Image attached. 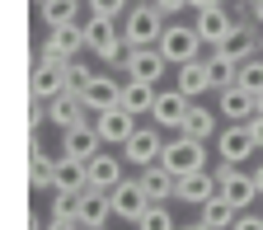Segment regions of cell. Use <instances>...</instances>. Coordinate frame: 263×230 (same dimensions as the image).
Listing matches in <instances>:
<instances>
[{"mask_svg": "<svg viewBox=\"0 0 263 230\" xmlns=\"http://www.w3.org/2000/svg\"><path fill=\"white\" fill-rule=\"evenodd\" d=\"M164 24L170 19L155 10V0H132V10L122 14V38H127V47H155Z\"/></svg>", "mask_w": 263, "mask_h": 230, "instance_id": "cell-1", "label": "cell"}, {"mask_svg": "<svg viewBox=\"0 0 263 230\" xmlns=\"http://www.w3.org/2000/svg\"><path fill=\"white\" fill-rule=\"evenodd\" d=\"M212 174H216V183H221V197L235 212H249L254 202H258V183H254V169L245 174V164H230V160H216L212 164Z\"/></svg>", "mask_w": 263, "mask_h": 230, "instance_id": "cell-2", "label": "cell"}, {"mask_svg": "<svg viewBox=\"0 0 263 230\" xmlns=\"http://www.w3.org/2000/svg\"><path fill=\"white\" fill-rule=\"evenodd\" d=\"M160 52H164V61H170V66H183V61H197V56H202V38H197V28L193 24H164V33H160V43H155Z\"/></svg>", "mask_w": 263, "mask_h": 230, "instance_id": "cell-3", "label": "cell"}, {"mask_svg": "<svg viewBox=\"0 0 263 230\" xmlns=\"http://www.w3.org/2000/svg\"><path fill=\"white\" fill-rule=\"evenodd\" d=\"M207 146L212 141H197L188 131H174V141H164V164H170L174 174H193V169H207Z\"/></svg>", "mask_w": 263, "mask_h": 230, "instance_id": "cell-4", "label": "cell"}, {"mask_svg": "<svg viewBox=\"0 0 263 230\" xmlns=\"http://www.w3.org/2000/svg\"><path fill=\"white\" fill-rule=\"evenodd\" d=\"M89 52V43H85V24H71V28H47V38H43V47H38V56H47V61H76V56H85Z\"/></svg>", "mask_w": 263, "mask_h": 230, "instance_id": "cell-5", "label": "cell"}, {"mask_svg": "<svg viewBox=\"0 0 263 230\" xmlns=\"http://www.w3.org/2000/svg\"><path fill=\"white\" fill-rule=\"evenodd\" d=\"M245 14L240 10H226V5H207V10H193V28H197V38H202L207 47L226 43L230 38V28H235Z\"/></svg>", "mask_w": 263, "mask_h": 230, "instance_id": "cell-6", "label": "cell"}, {"mask_svg": "<svg viewBox=\"0 0 263 230\" xmlns=\"http://www.w3.org/2000/svg\"><path fill=\"white\" fill-rule=\"evenodd\" d=\"M258 146H254V131H249V122H226L221 131H216V160H230V164H249V155H254Z\"/></svg>", "mask_w": 263, "mask_h": 230, "instance_id": "cell-7", "label": "cell"}, {"mask_svg": "<svg viewBox=\"0 0 263 230\" xmlns=\"http://www.w3.org/2000/svg\"><path fill=\"white\" fill-rule=\"evenodd\" d=\"M66 89V66L61 61H47V56H33V71H28V94L33 99H57Z\"/></svg>", "mask_w": 263, "mask_h": 230, "instance_id": "cell-8", "label": "cell"}, {"mask_svg": "<svg viewBox=\"0 0 263 230\" xmlns=\"http://www.w3.org/2000/svg\"><path fill=\"white\" fill-rule=\"evenodd\" d=\"M94 127H99V137H104V146H127V137L137 131V113L132 108H122V104H113V108H104V113H94Z\"/></svg>", "mask_w": 263, "mask_h": 230, "instance_id": "cell-9", "label": "cell"}, {"mask_svg": "<svg viewBox=\"0 0 263 230\" xmlns=\"http://www.w3.org/2000/svg\"><path fill=\"white\" fill-rule=\"evenodd\" d=\"M164 155V137H160V127H137L127 137V146H122V160L127 164H137V169H146V164H155Z\"/></svg>", "mask_w": 263, "mask_h": 230, "instance_id": "cell-10", "label": "cell"}, {"mask_svg": "<svg viewBox=\"0 0 263 230\" xmlns=\"http://www.w3.org/2000/svg\"><path fill=\"white\" fill-rule=\"evenodd\" d=\"M99 150H104V137H99V127H94V118H89V122H76V127L61 131V150H57V155L89 160V155H99Z\"/></svg>", "mask_w": 263, "mask_h": 230, "instance_id": "cell-11", "label": "cell"}, {"mask_svg": "<svg viewBox=\"0 0 263 230\" xmlns=\"http://www.w3.org/2000/svg\"><path fill=\"white\" fill-rule=\"evenodd\" d=\"M52 169H57V155L47 150V141L38 131H33V141H28V183H33V193H57Z\"/></svg>", "mask_w": 263, "mask_h": 230, "instance_id": "cell-12", "label": "cell"}, {"mask_svg": "<svg viewBox=\"0 0 263 230\" xmlns=\"http://www.w3.org/2000/svg\"><path fill=\"white\" fill-rule=\"evenodd\" d=\"M108 197H113V216L127 221V225H137V216L151 207V197H146V188L137 179H122L118 188H108Z\"/></svg>", "mask_w": 263, "mask_h": 230, "instance_id": "cell-13", "label": "cell"}, {"mask_svg": "<svg viewBox=\"0 0 263 230\" xmlns=\"http://www.w3.org/2000/svg\"><path fill=\"white\" fill-rule=\"evenodd\" d=\"M188 108H193V99L179 89V85H170V89H160L155 94V108H151V118H155V127H183V118H188Z\"/></svg>", "mask_w": 263, "mask_h": 230, "instance_id": "cell-14", "label": "cell"}, {"mask_svg": "<svg viewBox=\"0 0 263 230\" xmlns=\"http://www.w3.org/2000/svg\"><path fill=\"white\" fill-rule=\"evenodd\" d=\"M164 71H170V61H164L160 47H132V52H127V66H122V75H132V80H151V85H160Z\"/></svg>", "mask_w": 263, "mask_h": 230, "instance_id": "cell-15", "label": "cell"}, {"mask_svg": "<svg viewBox=\"0 0 263 230\" xmlns=\"http://www.w3.org/2000/svg\"><path fill=\"white\" fill-rule=\"evenodd\" d=\"M137 183L146 188L151 202H170V197L179 193V174H174L164 160H155V164H146V169H137Z\"/></svg>", "mask_w": 263, "mask_h": 230, "instance_id": "cell-16", "label": "cell"}, {"mask_svg": "<svg viewBox=\"0 0 263 230\" xmlns=\"http://www.w3.org/2000/svg\"><path fill=\"white\" fill-rule=\"evenodd\" d=\"M174 85H179L188 99H202L207 89H216V80H212V61H207V56H197V61L174 66Z\"/></svg>", "mask_w": 263, "mask_h": 230, "instance_id": "cell-17", "label": "cell"}, {"mask_svg": "<svg viewBox=\"0 0 263 230\" xmlns=\"http://www.w3.org/2000/svg\"><path fill=\"white\" fill-rule=\"evenodd\" d=\"M221 183L212 169H193V174H179V193H174V202H188V207H202L207 197H216Z\"/></svg>", "mask_w": 263, "mask_h": 230, "instance_id": "cell-18", "label": "cell"}, {"mask_svg": "<svg viewBox=\"0 0 263 230\" xmlns=\"http://www.w3.org/2000/svg\"><path fill=\"white\" fill-rule=\"evenodd\" d=\"M216 113H221L226 122H249V118H254V89H245V85L216 89Z\"/></svg>", "mask_w": 263, "mask_h": 230, "instance_id": "cell-19", "label": "cell"}, {"mask_svg": "<svg viewBox=\"0 0 263 230\" xmlns=\"http://www.w3.org/2000/svg\"><path fill=\"white\" fill-rule=\"evenodd\" d=\"M85 108L89 113H104V108H113V104H122V80L118 75H104V71H99L89 85H85Z\"/></svg>", "mask_w": 263, "mask_h": 230, "instance_id": "cell-20", "label": "cell"}, {"mask_svg": "<svg viewBox=\"0 0 263 230\" xmlns=\"http://www.w3.org/2000/svg\"><path fill=\"white\" fill-rule=\"evenodd\" d=\"M47 118H52V127H76V122H89V108H85V99L80 94H71V89H61L57 99H47Z\"/></svg>", "mask_w": 263, "mask_h": 230, "instance_id": "cell-21", "label": "cell"}, {"mask_svg": "<svg viewBox=\"0 0 263 230\" xmlns=\"http://www.w3.org/2000/svg\"><path fill=\"white\" fill-rule=\"evenodd\" d=\"M80 225L85 230H94V225H108L113 221V197H108V188H85L80 193Z\"/></svg>", "mask_w": 263, "mask_h": 230, "instance_id": "cell-22", "label": "cell"}, {"mask_svg": "<svg viewBox=\"0 0 263 230\" xmlns=\"http://www.w3.org/2000/svg\"><path fill=\"white\" fill-rule=\"evenodd\" d=\"M85 169H89V188H118V183L127 179V174H122V155H113V150L89 155Z\"/></svg>", "mask_w": 263, "mask_h": 230, "instance_id": "cell-23", "label": "cell"}, {"mask_svg": "<svg viewBox=\"0 0 263 230\" xmlns=\"http://www.w3.org/2000/svg\"><path fill=\"white\" fill-rule=\"evenodd\" d=\"M226 127V118L221 113H212L207 104H197L193 99V108H188V118H183V127L179 131H188V137H197V141H216V131Z\"/></svg>", "mask_w": 263, "mask_h": 230, "instance_id": "cell-24", "label": "cell"}, {"mask_svg": "<svg viewBox=\"0 0 263 230\" xmlns=\"http://www.w3.org/2000/svg\"><path fill=\"white\" fill-rule=\"evenodd\" d=\"M38 19H43V28L85 24V19H80V0H43V5H38Z\"/></svg>", "mask_w": 263, "mask_h": 230, "instance_id": "cell-25", "label": "cell"}, {"mask_svg": "<svg viewBox=\"0 0 263 230\" xmlns=\"http://www.w3.org/2000/svg\"><path fill=\"white\" fill-rule=\"evenodd\" d=\"M155 94H160V85H151V80H122V108H132V113H151L155 108Z\"/></svg>", "mask_w": 263, "mask_h": 230, "instance_id": "cell-26", "label": "cell"}, {"mask_svg": "<svg viewBox=\"0 0 263 230\" xmlns=\"http://www.w3.org/2000/svg\"><path fill=\"white\" fill-rule=\"evenodd\" d=\"M235 216H240V212L230 207L221 193H216V197H207V202L197 207V221H202L207 230H230V225H235Z\"/></svg>", "mask_w": 263, "mask_h": 230, "instance_id": "cell-27", "label": "cell"}, {"mask_svg": "<svg viewBox=\"0 0 263 230\" xmlns=\"http://www.w3.org/2000/svg\"><path fill=\"white\" fill-rule=\"evenodd\" d=\"M137 230H179V221H174L170 202H151V207L137 216Z\"/></svg>", "mask_w": 263, "mask_h": 230, "instance_id": "cell-28", "label": "cell"}, {"mask_svg": "<svg viewBox=\"0 0 263 230\" xmlns=\"http://www.w3.org/2000/svg\"><path fill=\"white\" fill-rule=\"evenodd\" d=\"M212 80H216V89H226V85H240V61H230V56H221L216 47H212Z\"/></svg>", "mask_w": 263, "mask_h": 230, "instance_id": "cell-29", "label": "cell"}, {"mask_svg": "<svg viewBox=\"0 0 263 230\" xmlns=\"http://www.w3.org/2000/svg\"><path fill=\"white\" fill-rule=\"evenodd\" d=\"M99 71H94V66L85 61V56H76V61H66V89H71V94H85V85L94 80Z\"/></svg>", "mask_w": 263, "mask_h": 230, "instance_id": "cell-30", "label": "cell"}, {"mask_svg": "<svg viewBox=\"0 0 263 230\" xmlns=\"http://www.w3.org/2000/svg\"><path fill=\"white\" fill-rule=\"evenodd\" d=\"M240 85H245V89H254V94L263 89V52H258V56H249V61H240Z\"/></svg>", "mask_w": 263, "mask_h": 230, "instance_id": "cell-31", "label": "cell"}, {"mask_svg": "<svg viewBox=\"0 0 263 230\" xmlns=\"http://www.w3.org/2000/svg\"><path fill=\"white\" fill-rule=\"evenodd\" d=\"M89 5V14H104V19H122L127 10H132V0H85Z\"/></svg>", "mask_w": 263, "mask_h": 230, "instance_id": "cell-32", "label": "cell"}, {"mask_svg": "<svg viewBox=\"0 0 263 230\" xmlns=\"http://www.w3.org/2000/svg\"><path fill=\"white\" fill-rule=\"evenodd\" d=\"M76 212H80V193L57 188V193H52V216H76Z\"/></svg>", "mask_w": 263, "mask_h": 230, "instance_id": "cell-33", "label": "cell"}, {"mask_svg": "<svg viewBox=\"0 0 263 230\" xmlns=\"http://www.w3.org/2000/svg\"><path fill=\"white\" fill-rule=\"evenodd\" d=\"M230 230H263V212H240Z\"/></svg>", "mask_w": 263, "mask_h": 230, "instance_id": "cell-34", "label": "cell"}, {"mask_svg": "<svg viewBox=\"0 0 263 230\" xmlns=\"http://www.w3.org/2000/svg\"><path fill=\"white\" fill-rule=\"evenodd\" d=\"M43 230H85V225H80V216H52Z\"/></svg>", "mask_w": 263, "mask_h": 230, "instance_id": "cell-35", "label": "cell"}, {"mask_svg": "<svg viewBox=\"0 0 263 230\" xmlns=\"http://www.w3.org/2000/svg\"><path fill=\"white\" fill-rule=\"evenodd\" d=\"M155 10L170 19V14H179V10H188V0H155Z\"/></svg>", "mask_w": 263, "mask_h": 230, "instance_id": "cell-36", "label": "cell"}, {"mask_svg": "<svg viewBox=\"0 0 263 230\" xmlns=\"http://www.w3.org/2000/svg\"><path fill=\"white\" fill-rule=\"evenodd\" d=\"M249 131H254V146L263 150V118H249Z\"/></svg>", "mask_w": 263, "mask_h": 230, "instance_id": "cell-37", "label": "cell"}, {"mask_svg": "<svg viewBox=\"0 0 263 230\" xmlns=\"http://www.w3.org/2000/svg\"><path fill=\"white\" fill-rule=\"evenodd\" d=\"M249 19H254V24L263 28V0H249Z\"/></svg>", "mask_w": 263, "mask_h": 230, "instance_id": "cell-38", "label": "cell"}, {"mask_svg": "<svg viewBox=\"0 0 263 230\" xmlns=\"http://www.w3.org/2000/svg\"><path fill=\"white\" fill-rule=\"evenodd\" d=\"M207 5H226V0H188V10H207Z\"/></svg>", "mask_w": 263, "mask_h": 230, "instance_id": "cell-39", "label": "cell"}, {"mask_svg": "<svg viewBox=\"0 0 263 230\" xmlns=\"http://www.w3.org/2000/svg\"><path fill=\"white\" fill-rule=\"evenodd\" d=\"M254 118H263V89L254 94Z\"/></svg>", "mask_w": 263, "mask_h": 230, "instance_id": "cell-40", "label": "cell"}, {"mask_svg": "<svg viewBox=\"0 0 263 230\" xmlns=\"http://www.w3.org/2000/svg\"><path fill=\"white\" fill-rule=\"evenodd\" d=\"M254 183H258V197H263V164H254Z\"/></svg>", "mask_w": 263, "mask_h": 230, "instance_id": "cell-41", "label": "cell"}, {"mask_svg": "<svg viewBox=\"0 0 263 230\" xmlns=\"http://www.w3.org/2000/svg\"><path fill=\"white\" fill-rule=\"evenodd\" d=\"M179 230H207V225H202V221H193V225H179Z\"/></svg>", "mask_w": 263, "mask_h": 230, "instance_id": "cell-42", "label": "cell"}, {"mask_svg": "<svg viewBox=\"0 0 263 230\" xmlns=\"http://www.w3.org/2000/svg\"><path fill=\"white\" fill-rule=\"evenodd\" d=\"M94 230H113V225H94Z\"/></svg>", "mask_w": 263, "mask_h": 230, "instance_id": "cell-43", "label": "cell"}, {"mask_svg": "<svg viewBox=\"0 0 263 230\" xmlns=\"http://www.w3.org/2000/svg\"><path fill=\"white\" fill-rule=\"evenodd\" d=\"M33 5H43V0H33Z\"/></svg>", "mask_w": 263, "mask_h": 230, "instance_id": "cell-44", "label": "cell"}, {"mask_svg": "<svg viewBox=\"0 0 263 230\" xmlns=\"http://www.w3.org/2000/svg\"><path fill=\"white\" fill-rule=\"evenodd\" d=\"M245 5H249V0H245Z\"/></svg>", "mask_w": 263, "mask_h": 230, "instance_id": "cell-45", "label": "cell"}]
</instances>
